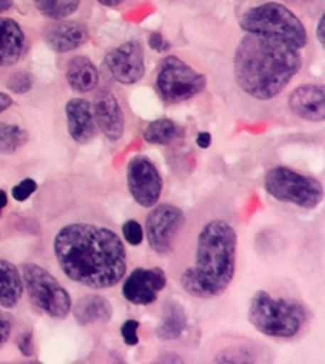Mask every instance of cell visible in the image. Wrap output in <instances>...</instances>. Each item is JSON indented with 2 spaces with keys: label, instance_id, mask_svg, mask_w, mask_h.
I'll return each mask as SVG.
<instances>
[{
  "label": "cell",
  "instance_id": "cell-3",
  "mask_svg": "<svg viewBox=\"0 0 325 364\" xmlns=\"http://www.w3.org/2000/svg\"><path fill=\"white\" fill-rule=\"evenodd\" d=\"M235 230L227 222H209L197 238L196 264L181 274V286L189 296L199 299L220 296L235 276Z\"/></svg>",
  "mask_w": 325,
  "mask_h": 364
},
{
  "label": "cell",
  "instance_id": "cell-17",
  "mask_svg": "<svg viewBox=\"0 0 325 364\" xmlns=\"http://www.w3.org/2000/svg\"><path fill=\"white\" fill-rule=\"evenodd\" d=\"M25 50V33L12 18L0 17V68L14 66Z\"/></svg>",
  "mask_w": 325,
  "mask_h": 364
},
{
  "label": "cell",
  "instance_id": "cell-36",
  "mask_svg": "<svg viewBox=\"0 0 325 364\" xmlns=\"http://www.w3.org/2000/svg\"><path fill=\"white\" fill-rule=\"evenodd\" d=\"M97 2L105 5V7H119V5L124 4L125 0H97Z\"/></svg>",
  "mask_w": 325,
  "mask_h": 364
},
{
  "label": "cell",
  "instance_id": "cell-7",
  "mask_svg": "<svg viewBox=\"0 0 325 364\" xmlns=\"http://www.w3.org/2000/svg\"><path fill=\"white\" fill-rule=\"evenodd\" d=\"M23 282L30 301L53 318H65L71 312V296L55 276L33 263L23 264Z\"/></svg>",
  "mask_w": 325,
  "mask_h": 364
},
{
  "label": "cell",
  "instance_id": "cell-24",
  "mask_svg": "<svg viewBox=\"0 0 325 364\" xmlns=\"http://www.w3.org/2000/svg\"><path fill=\"white\" fill-rule=\"evenodd\" d=\"M28 141V133L12 123H0V153L12 154Z\"/></svg>",
  "mask_w": 325,
  "mask_h": 364
},
{
  "label": "cell",
  "instance_id": "cell-32",
  "mask_svg": "<svg viewBox=\"0 0 325 364\" xmlns=\"http://www.w3.org/2000/svg\"><path fill=\"white\" fill-rule=\"evenodd\" d=\"M150 46L158 53H164L169 50V43L164 40L163 35L158 33V31H154V33L150 35Z\"/></svg>",
  "mask_w": 325,
  "mask_h": 364
},
{
  "label": "cell",
  "instance_id": "cell-6",
  "mask_svg": "<svg viewBox=\"0 0 325 364\" xmlns=\"http://www.w3.org/2000/svg\"><path fill=\"white\" fill-rule=\"evenodd\" d=\"M265 189L273 199L302 208H316L324 199L321 181L296 173L286 166H276L268 171Z\"/></svg>",
  "mask_w": 325,
  "mask_h": 364
},
{
  "label": "cell",
  "instance_id": "cell-14",
  "mask_svg": "<svg viewBox=\"0 0 325 364\" xmlns=\"http://www.w3.org/2000/svg\"><path fill=\"white\" fill-rule=\"evenodd\" d=\"M292 114L309 122H324L325 119V89L322 85H301L289 97Z\"/></svg>",
  "mask_w": 325,
  "mask_h": 364
},
{
  "label": "cell",
  "instance_id": "cell-39",
  "mask_svg": "<svg viewBox=\"0 0 325 364\" xmlns=\"http://www.w3.org/2000/svg\"><path fill=\"white\" fill-rule=\"evenodd\" d=\"M304 2H311V0H304Z\"/></svg>",
  "mask_w": 325,
  "mask_h": 364
},
{
  "label": "cell",
  "instance_id": "cell-19",
  "mask_svg": "<svg viewBox=\"0 0 325 364\" xmlns=\"http://www.w3.org/2000/svg\"><path fill=\"white\" fill-rule=\"evenodd\" d=\"M73 314L74 320L82 326L107 323L112 318V305L102 296H86L76 304Z\"/></svg>",
  "mask_w": 325,
  "mask_h": 364
},
{
  "label": "cell",
  "instance_id": "cell-1",
  "mask_svg": "<svg viewBox=\"0 0 325 364\" xmlns=\"http://www.w3.org/2000/svg\"><path fill=\"white\" fill-rule=\"evenodd\" d=\"M53 248L61 271L86 287H112L125 276V246L115 232L100 225L69 223L58 232Z\"/></svg>",
  "mask_w": 325,
  "mask_h": 364
},
{
  "label": "cell",
  "instance_id": "cell-2",
  "mask_svg": "<svg viewBox=\"0 0 325 364\" xmlns=\"http://www.w3.org/2000/svg\"><path fill=\"white\" fill-rule=\"evenodd\" d=\"M302 58L284 41L247 33L233 56V74L250 97L270 100L301 71Z\"/></svg>",
  "mask_w": 325,
  "mask_h": 364
},
{
  "label": "cell",
  "instance_id": "cell-9",
  "mask_svg": "<svg viewBox=\"0 0 325 364\" xmlns=\"http://www.w3.org/2000/svg\"><path fill=\"white\" fill-rule=\"evenodd\" d=\"M184 225V213L171 203L156 205L146 217V240L156 255H169Z\"/></svg>",
  "mask_w": 325,
  "mask_h": 364
},
{
  "label": "cell",
  "instance_id": "cell-25",
  "mask_svg": "<svg viewBox=\"0 0 325 364\" xmlns=\"http://www.w3.org/2000/svg\"><path fill=\"white\" fill-rule=\"evenodd\" d=\"M252 356L255 355H252V353H250L245 346H235L218 353L215 361L217 363H255L257 361Z\"/></svg>",
  "mask_w": 325,
  "mask_h": 364
},
{
  "label": "cell",
  "instance_id": "cell-31",
  "mask_svg": "<svg viewBox=\"0 0 325 364\" xmlns=\"http://www.w3.org/2000/svg\"><path fill=\"white\" fill-rule=\"evenodd\" d=\"M10 333H12V322H10L7 315L0 310V348L7 343L10 338Z\"/></svg>",
  "mask_w": 325,
  "mask_h": 364
},
{
  "label": "cell",
  "instance_id": "cell-8",
  "mask_svg": "<svg viewBox=\"0 0 325 364\" xmlns=\"http://www.w3.org/2000/svg\"><path fill=\"white\" fill-rule=\"evenodd\" d=\"M206 77L194 71L188 63L176 56H166L159 66L156 87L164 100L179 104L193 99L206 89Z\"/></svg>",
  "mask_w": 325,
  "mask_h": 364
},
{
  "label": "cell",
  "instance_id": "cell-13",
  "mask_svg": "<svg viewBox=\"0 0 325 364\" xmlns=\"http://www.w3.org/2000/svg\"><path fill=\"white\" fill-rule=\"evenodd\" d=\"M92 109L94 122L97 123L104 136L110 141L120 140L125 132V119L115 95L109 89H102L95 95Z\"/></svg>",
  "mask_w": 325,
  "mask_h": 364
},
{
  "label": "cell",
  "instance_id": "cell-34",
  "mask_svg": "<svg viewBox=\"0 0 325 364\" xmlns=\"http://www.w3.org/2000/svg\"><path fill=\"white\" fill-rule=\"evenodd\" d=\"M12 104H14V100H12V97H10L9 94L0 92V114H2V112H5L7 109H10V107H12Z\"/></svg>",
  "mask_w": 325,
  "mask_h": 364
},
{
  "label": "cell",
  "instance_id": "cell-11",
  "mask_svg": "<svg viewBox=\"0 0 325 364\" xmlns=\"http://www.w3.org/2000/svg\"><path fill=\"white\" fill-rule=\"evenodd\" d=\"M105 66L117 82L125 85L138 82L145 76V58H143L142 45L132 40L115 48L105 56Z\"/></svg>",
  "mask_w": 325,
  "mask_h": 364
},
{
  "label": "cell",
  "instance_id": "cell-37",
  "mask_svg": "<svg viewBox=\"0 0 325 364\" xmlns=\"http://www.w3.org/2000/svg\"><path fill=\"white\" fill-rule=\"evenodd\" d=\"M14 0H0V14L2 12H7V10L12 7Z\"/></svg>",
  "mask_w": 325,
  "mask_h": 364
},
{
  "label": "cell",
  "instance_id": "cell-28",
  "mask_svg": "<svg viewBox=\"0 0 325 364\" xmlns=\"http://www.w3.org/2000/svg\"><path fill=\"white\" fill-rule=\"evenodd\" d=\"M35 191H36V182L33 179H23L22 182H18V184L14 187L12 196L15 200L25 202L30 196H33Z\"/></svg>",
  "mask_w": 325,
  "mask_h": 364
},
{
  "label": "cell",
  "instance_id": "cell-38",
  "mask_svg": "<svg viewBox=\"0 0 325 364\" xmlns=\"http://www.w3.org/2000/svg\"><path fill=\"white\" fill-rule=\"evenodd\" d=\"M5 205H7V194H5V191H0V212L4 210Z\"/></svg>",
  "mask_w": 325,
  "mask_h": 364
},
{
  "label": "cell",
  "instance_id": "cell-35",
  "mask_svg": "<svg viewBox=\"0 0 325 364\" xmlns=\"http://www.w3.org/2000/svg\"><path fill=\"white\" fill-rule=\"evenodd\" d=\"M324 25H325V17L322 15L321 20H319V25H317V38H319V43H321V45H324V43H325V38H324Z\"/></svg>",
  "mask_w": 325,
  "mask_h": 364
},
{
  "label": "cell",
  "instance_id": "cell-29",
  "mask_svg": "<svg viewBox=\"0 0 325 364\" xmlns=\"http://www.w3.org/2000/svg\"><path fill=\"white\" fill-rule=\"evenodd\" d=\"M138 328H140V323L137 320H127L122 325V338H124L125 345L135 346L138 343Z\"/></svg>",
  "mask_w": 325,
  "mask_h": 364
},
{
  "label": "cell",
  "instance_id": "cell-10",
  "mask_svg": "<svg viewBox=\"0 0 325 364\" xmlns=\"http://www.w3.org/2000/svg\"><path fill=\"white\" fill-rule=\"evenodd\" d=\"M127 186L142 207H154L163 191V179L156 166L145 156H137L127 166Z\"/></svg>",
  "mask_w": 325,
  "mask_h": 364
},
{
  "label": "cell",
  "instance_id": "cell-21",
  "mask_svg": "<svg viewBox=\"0 0 325 364\" xmlns=\"http://www.w3.org/2000/svg\"><path fill=\"white\" fill-rule=\"evenodd\" d=\"M188 325V314L184 307L178 302H168L163 309V318L159 323L156 335L164 341L176 340L183 335Z\"/></svg>",
  "mask_w": 325,
  "mask_h": 364
},
{
  "label": "cell",
  "instance_id": "cell-20",
  "mask_svg": "<svg viewBox=\"0 0 325 364\" xmlns=\"http://www.w3.org/2000/svg\"><path fill=\"white\" fill-rule=\"evenodd\" d=\"M23 294V279L17 266L7 259H0V305L12 309Z\"/></svg>",
  "mask_w": 325,
  "mask_h": 364
},
{
  "label": "cell",
  "instance_id": "cell-23",
  "mask_svg": "<svg viewBox=\"0 0 325 364\" xmlns=\"http://www.w3.org/2000/svg\"><path fill=\"white\" fill-rule=\"evenodd\" d=\"M35 7L43 17L63 20L79 9V0H33Z\"/></svg>",
  "mask_w": 325,
  "mask_h": 364
},
{
  "label": "cell",
  "instance_id": "cell-5",
  "mask_svg": "<svg viewBox=\"0 0 325 364\" xmlns=\"http://www.w3.org/2000/svg\"><path fill=\"white\" fill-rule=\"evenodd\" d=\"M240 26L247 33L284 41L296 50L307 43V31L302 21L289 9L276 2H266L247 10L240 18Z\"/></svg>",
  "mask_w": 325,
  "mask_h": 364
},
{
  "label": "cell",
  "instance_id": "cell-12",
  "mask_svg": "<svg viewBox=\"0 0 325 364\" xmlns=\"http://www.w3.org/2000/svg\"><path fill=\"white\" fill-rule=\"evenodd\" d=\"M166 287V274L159 267L132 271L124 282V297L133 305H150L158 299V294Z\"/></svg>",
  "mask_w": 325,
  "mask_h": 364
},
{
  "label": "cell",
  "instance_id": "cell-16",
  "mask_svg": "<svg viewBox=\"0 0 325 364\" xmlns=\"http://www.w3.org/2000/svg\"><path fill=\"white\" fill-rule=\"evenodd\" d=\"M45 40L53 51L68 53L82 46L89 40V31L78 21H61L48 26Z\"/></svg>",
  "mask_w": 325,
  "mask_h": 364
},
{
  "label": "cell",
  "instance_id": "cell-15",
  "mask_svg": "<svg viewBox=\"0 0 325 364\" xmlns=\"http://www.w3.org/2000/svg\"><path fill=\"white\" fill-rule=\"evenodd\" d=\"M68 132L76 143L86 144L95 135V122L92 105L84 99H73L66 105Z\"/></svg>",
  "mask_w": 325,
  "mask_h": 364
},
{
  "label": "cell",
  "instance_id": "cell-26",
  "mask_svg": "<svg viewBox=\"0 0 325 364\" xmlns=\"http://www.w3.org/2000/svg\"><path fill=\"white\" fill-rule=\"evenodd\" d=\"M31 84H33V79H31L30 74L20 71L9 77L7 87L14 94H26L31 89Z\"/></svg>",
  "mask_w": 325,
  "mask_h": 364
},
{
  "label": "cell",
  "instance_id": "cell-30",
  "mask_svg": "<svg viewBox=\"0 0 325 364\" xmlns=\"http://www.w3.org/2000/svg\"><path fill=\"white\" fill-rule=\"evenodd\" d=\"M18 348L22 351L23 356H33L35 353V345H33V333L31 331H26L18 338Z\"/></svg>",
  "mask_w": 325,
  "mask_h": 364
},
{
  "label": "cell",
  "instance_id": "cell-22",
  "mask_svg": "<svg viewBox=\"0 0 325 364\" xmlns=\"http://www.w3.org/2000/svg\"><path fill=\"white\" fill-rule=\"evenodd\" d=\"M143 138L151 144H173L183 138V128L169 119H159L148 123L143 130Z\"/></svg>",
  "mask_w": 325,
  "mask_h": 364
},
{
  "label": "cell",
  "instance_id": "cell-4",
  "mask_svg": "<svg viewBox=\"0 0 325 364\" xmlns=\"http://www.w3.org/2000/svg\"><path fill=\"white\" fill-rule=\"evenodd\" d=\"M247 315L248 322L260 333L275 338H292L307 320V312L301 304L289 299H275L266 291L255 294Z\"/></svg>",
  "mask_w": 325,
  "mask_h": 364
},
{
  "label": "cell",
  "instance_id": "cell-18",
  "mask_svg": "<svg viewBox=\"0 0 325 364\" xmlns=\"http://www.w3.org/2000/svg\"><path fill=\"white\" fill-rule=\"evenodd\" d=\"M68 84L76 92H90L99 84V71L95 64L84 56H74L68 63Z\"/></svg>",
  "mask_w": 325,
  "mask_h": 364
},
{
  "label": "cell",
  "instance_id": "cell-27",
  "mask_svg": "<svg viewBox=\"0 0 325 364\" xmlns=\"http://www.w3.org/2000/svg\"><path fill=\"white\" fill-rule=\"evenodd\" d=\"M124 237L130 245L137 246L143 242V228L137 220H129L124 225Z\"/></svg>",
  "mask_w": 325,
  "mask_h": 364
},
{
  "label": "cell",
  "instance_id": "cell-33",
  "mask_svg": "<svg viewBox=\"0 0 325 364\" xmlns=\"http://www.w3.org/2000/svg\"><path fill=\"white\" fill-rule=\"evenodd\" d=\"M196 141H197V146H201L202 149L209 148V146H211V143H212V136H211V133H207V132H201L199 135H197Z\"/></svg>",
  "mask_w": 325,
  "mask_h": 364
}]
</instances>
